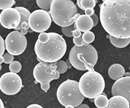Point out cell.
Returning <instances> with one entry per match:
<instances>
[{
  "instance_id": "1",
  "label": "cell",
  "mask_w": 130,
  "mask_h": 108,
  "mask_svg": "<svg viewBox=\"0 0 130 108\" xmlns=\"http://www.w3.org/2000/svg\"><path fill=\"white\" fill-rule=\"evenodd\" d=\"M100 20L111 36L130 39V0H106L100 5Z\"/></svg>"
},
{
  "instance_id": "2",
  "label": "cell",
  "mask_w": 130,
  "mask_h": 108,
  "mask_svg": "<svg viewBox=\"0 0 130 108\" xmlns=\"http://www.w3.org/2000/svg\"><path fill=\"white\" fill-rule=\"evenodd\" d=\"M49 39L45 42L37 40L34 52L40 61L54 63L62 59L67 50V45L64 38L57 33H48Z\"/></svg>"
},
{
  "instance_id": "3",
  "label": "cell",
  "mask_w": 130,
  "mask_h": 108,
  "mask_svg": "<svg viewBox=\"0 0 130 108\" xmlns=\"http://www.w3.org/2000/svg\"><path fill=\"white\" fill-rule=\"evenodd\" d=\"M48 13L53 21L61 28L74 25L80 15L71 0H53Z\"/></svg>"
},
{
  "instance_id": "4",
  "label": "cell",
  "mask_w": 130,
  "mask_h": 108,
  "mask_svg": "<svg viewBox=\"0 0 130 108\" xmlns=\"http://www.w3.org/2000/svg\"><path fill=\"white\" fill-rule=\"evenodd\" d=\"M98 59V51L91 45H85L81 47L74 45L71 49L69 56L71 67L82 71L94 70Z\"/></svg>"
},
{
  "instance_id": "5",
  "label": "cell",
  "mask_w": 130,
  "mask_h": 108,
  "mask_svg": "<svg viewBox=\"0 0 130 108\" xmlns=\"http://www.w3.org/2000/svg\"><path fill=\"white\" fill-rule=\"evenodd\" d=\"M78 83L82 95L90 99L103 93L105 89V80L103 76L94 70H88L85 73Z\"/></svg>"
},
{
  "instance_id": "6",
  "label": "cell",
  "mask_w": 130,
  "mask_h": 108,
  "mask_svg": "<svg viewBox=\"0 0 130 108\" xmlns=\"http://www.w3.org/2000/svg\"><path fill=\"white\" fill-rule=\"evenodd\" d=\"M57 98L64 107L72 105L77 107L82 104L85 97L80 91L78 81L67 79L59 86L57 90Z\"/></svg>"
},
{
  "instance_id": "7",
  "label": "cell",
  "mask_w": 130,
  "mask_h": 108,
  "mask_svg": "<svg viewBox=\"0 0 130 108\" xmlns=\"http://www.w3.org/2000/svg\"><path fill=\"white\" fill-rule=\"evenodd\" d=\"M33 76L36 80V83L41 84L50 83L51 81L60 78V73L57 70L54 63H47L40 61L34 68Z\"/></svg>"
},
{
  "instance_id": "8",
  "label": "cell",
  "mask_w": 130,
  "mask_h": 108,
  "mask_svg": "<svg viewBox=\"0 0 130 108\" xmlns=\"http://www.w3.org/2000/svg\"><path fill=\"white\" fill-rule=\"evenodd\" d=\"M5 45L8 53L13 56H20L26 49L28 41L25 36L22 34L20 31L14 30L6 36Z\"/></svg>"
},
{
  "instance_id": "9",
  "label": "cell",
  "mask_w": 130,
  "mask_h": 108,
  "mask_svg": "<svg viewBox=\"0 0 130 108\" xmlns=\"http://www.w3.org/2000/svg\"><path fill=\"white\" fill-rule=\"evenodd\" d=\"M22 87V80L17 73L8 72L0 77V90L7 96L16 95Z\"/></svg>"
},
{
  "instance_id": "10",
  "label": "cell",
  "mask_w": 130,
  "mask_h": 108,
  "mask_svg": "<svg viewBox=\"0 0 130 108\" xmlns=\"http://www.w3.org/2000/svg\"><path fill=\"white\" fill-rule=\"evenodd\" d=\"M51 17L47 10H36L30 13L28 24L33 31L40 33L48 30L51 25Z\"/></svg>"
},
{
  "instance_id": "11",
  "label": "cell",
  "mask_w": 130,
  "mask_h": 108,
  "mask_svg": "<svg viewBox=\"0 0 130 108\" xmlns=\"http://www.w3.org/2000/svg\"><path fill=\"white\" fill-rule=\"evenodd\" d=\"M20 22V13L16 8H8L0 13V24L6 29H15Z\"/></svg>"
},
{
  "instance_id": "12",
  "label": "cell",
  "mask_w": 130,
  "mask_h": 108,
  "mask_svg": "<svg viewBox=\"0 0 130 108\" xmlns=\"http://www.w3.org/2000/svg\"><path fill=\"white\" fill-rule=\"evenodd\" d=\"M112 96H121L126 98L130 104V76H123L113 84Z\"/></svg>"
},
{
  "instance_id": "13",
  "label": "cell",
  "mask_w": 130,
  "mask_h": 108,
  "mask_svg": "<svg viewBox=\"0 0 130 108\" xmlns=\"http://www.w3.org/2000/svg\"><path fill=\"white\" fill-rule=\"evenodd\" d=\"M20 13V22L19 25L15 28V30H21V33L25 35L28 33V30L30 28L28 24V19L30 15V13L27 8L24 7H17L15 8Z\"/></svg>"
},
{
  "instance_id": "14",
  "label": "cell",
  "mask_w": 130,
  "mask_h": 108,
  "mask_svg": "<svg viewBox=\"0 0 130 108\" xmlns=\"http://www.w3.org/2000/svg\"><path fill=\"white\" fill-rule=\"evenodd\" d=\"M74 26L76 29L79 30L81 32H87L91 30L93 26V21L91 16H89L86 14L79 15L74 22Z\"/></svg>"
},
{
  "instance_id": "15",
  "label": "cell",
  "mask_w": 130,
  "mask_h": 108,
  "mask_svg": "<svg viewBox=\"0 0 130 108\" xmlns=\"http://www.w3.org/2000/svg\"><path fill=\"white\" fill-rule=\"evenodd\" d=\"M106 108H130L129 101L121 96H113L109 99Z\"/></svg>"
},
{
  "instance_id": "16",
  "label": "cell",
  "mask_w": 130,
  "mask_h": 108,
  "mask_svg": "<svg viewBox=\"0 0 130 108\" xmlns=\"http://www.w3.org/2000/svg\"><path fill=\"white\" fill-rule=\"evenodd\" d=\"M108 74L111 79L116 81L124 76L126 74V71L123 66L120 64H113L109 68Z\"/></svg>"
},
{
  "instance_id": "17",
  "label": "cell",
  "mask_w": 130,
  "mask_h": 108,
  "mask_svg": "<svg viewBox=\"0 0 130 108\" xmlns=\"http://www.w3.org/2000/svg\"><path fill=\"white\" fill-rule=\"evenodd\" d=\"M110 40L111 44L115 46V48H123L128 46L130 43V39H119V38H115L111 36H107Z\"/></svg>"
},
{
  "instance_id": "18",
  "label": "cell",
  "mask_w": 130,
  "mask_h": 108,
  "mask_svg": "<svg viewBox=\"0 0 130 108\" xmlns=\"http://www.w3.org/2000/svg\"><path fill=\"white\" fill-rule=\"evenodd\" d=\"M94 102L98 108H106L109 103V98H107L106 94L101 93L94 98Z\"/></svg>"
},
{
  "instance_id": "19",
  "label": "cell",
  "mask_w": 130,
  "mask_h": 108,
  "mask_svg": "<svg viewBox=\"0 0 130 108\" xmlns=\"http://www.w3.org/2000/svg\"><path fill=\"white\" fill-rule=\"evenodd\" d=\"M96 5V0H80L78 7L81 10L94 8Z\"/></svg>"
},
{
  "instance_id": "20",
  "label": "cell",
  "mask_w": 130,
  "mask_h": 108,
  "mask_svg": "<svg viewBox=\"0 0 130 108\" xmlns=\"http://www.w3.org/2000/svg\"><path fill=\"white\" fill-rule=\"evenodd\" d=\"M82 38L86 45H90L91 43H92L95 39V35L93 32L89 30V31L85 32L82 35Z\"/></svg>"
},
{
  "instance_id": "21",
  "label": "cell",
  "mask_w": 130,
  "mask_h": 108,
  "mask_svg": "<svg viewBox=\"0 0 130 108\" xmlns=\"http://www.w3.org/2000/svg\"><path fill=\"white\" fill-rule=\"evenodd\" d=\"M55 64H56L57 70L60 73V74L65 73L67 71L68 68H69L68 64L66 61H62V60H59V61H56Z\"/></svg>"
},
{
  "instance_id": "22",
  "label": "cell",
  "mask_w": 130,
  "mask_h": 108,
  "mask_svg": "<svg viewBox=\"0 0 130 108\" xmlns=\"http://www.w3.org/2000/svg\"><path fill=\"white\" fill-rule=\"evenodd\" d=\"M36 2L38 7H40L42 10H48L50 9L53 0H36Z\"/></svg>"
},
{
  "instance_id": "23",
  "label": "cell",
  "mask_w": 130,
  "mask_h": 108,
  "mask_svg": "<svg viewBox=\"0 0 130 108\" xmlns=\"http://www.w3.org/2000/svg\"><path fill=\"white\" fill-rule=\"evenodd\" d=\"M9 70L12 73H18L22 70V64L18 61H13L10 63V65H9Z\"/></svg>"
},
{
  "instance_id": "24",
  "label": "cell",
  "mask_w": 130,
  "mask_h": 108,
  "mask_svg": "<svg viewBox=\"0 0 130 108\" xmlns=\"http://www.w3.org/2000/svg\"><path fill=\"white\" fill-rule=\"evenodd\" d=\"M15 5V0H0V10L10 8Z\"/></svg>"
},
{
  "instance_id": "25",
  "label": "cell",
  "mask_w": 130,
  "mask_h": 108,
  "mask_svg": "<svg viewBox=\"0 0 130 108\" xmlns=\"http://www.w3.org/2000/svg\"><path fill=\"white\" fill-rule=\"evenodd\" d=\"M75 29H76V28H75L74 25H72L70 26H68V27L62 28V32L67 37H73L72 33H73V30Z\"/></svg>"
},
{
  "instance_id": "26",
  "label": "cell",
  "mask_w": 130,
  "mask_h": 108,
  "mask_svg": "<svg viewBox=\"0 0 130 108\" xmlns=\"http://www.w3.org/2000/svg\"><path fill=\"white\" fill-rule=\"evenodd\" d=\"M2 56L4 58V63H5V64H10L14 60V56L11 55L8 53H4L2 55Z\"/></svg>"
},
{
  "instance_id": "27",
  "label": "cell",
  "mask_w": 130,
  "mask_h": 108,
  "mask_svg": "<svg viewBox=\"0 0 130 108\" xmlns=\"http://www.w3.org/2000/svg\"><path fill=\"white\" fill-rule=\"evenodd\" d=\"M73 43L77 47H81V46H83L86 45L83 40L82 36H80L79 38H73Z\"/></svg>"
},
{
  "instance_id": "28",
  "label": "cell",
  "mask_w": 130,
  "mask_h": 108,
  "mask_svg": "<svg viewBox=\"0 0 130 108\" xmlns=\"http://www.w3.org/2000/svg\"><path fill=\"white\" fill-rule=\"evenodd\" d=\"M5 50V41L3 38L0 36V56H2Z\"/></svg>"
},
{
  "instance_id": "29",
  "label": "cell",
  "mask_w": 130,
  "mask_h": 108,
  "mask_svg": "<svg viewBox=\"0 0 130 108\" xmlns=\"http://www.w3.org/2000/svg\"><path fill=\"white\" fill-rule=\"evenodd\" d=\"M91 19L93 21V26L95 27V26L98 24V22H99L98 16L95 13H94V14L91 16Z\"/></svg>"
},
{
  "instance_id": "30",
  "label": "cell",
  "mask_w": 130,
  "mask_h": 108,
  "mask_svg": "<svg viewBox=\"0 0 130 108\" xmlns=\"http://www.w3.org/2000/svg\"><path fill=\"white\" fill-rule=\"evenodd\" d=\"M72 36H73V38H79L80 36H82L81 31L77 29L74 30L73 33H72Z\"/></svg>"
},
{
  "instance_id": "31",
  "label": "cell",
  "mask_w": 130,
  "mask_h": 108,
  "mask_svg": "<svg viewBox=\"0 0 130 108\" xmlns=\"http://www.w3.org/2000/svg\"><path fill=\"white\" fill-rule=\"evenodd\" d=\"M41 89L44 92H48V90L50 88V83H45V84H40Z\"/></svg>"
},
{
  "instance_id": "32",
  "label": "cell",
  "mask_w": 130,
  "mask_h": 108,
  "mask_svg": "<svg viewBox=\"0 0 130 108\" xmlns=\"http://www.w3.org/2000/svg\"><path fill=\"white\" fill-rule=\"evenodd\" d=\"M85 11V14L89 16H91L94 13V8H89V9H86V10H84Z\"/></svg>"
},
{
  "instance_id": "33",
  "label": "cell",
  "mask_w": 130,
  "mask_h": 108,
  "mask_svg": "<svg viewBox=\"0 0 130 108\" xmlns=\"http://www.w3.org/2000/svg\"><path fill=\"white\" fill-rule=\"evenodd\" d=\"M26 108H43L41 105L37 104H30L28 105Z\"/></svg>"
},
{
  "instance_id": "34",
  "label": "cell",
  "mask_w": 130,
  "mask_h": 108,
  "mask_svg": "<svg viewBox=\"0 0 130 108\" xmlns=\"http://www.w3.org/2000/svg\"><path fill=\"white\" fill-rule=\"evenodd\" d=\"M76 108H90L89 107V105L86 104H81L79 106H77Z\"/></svg>"
},
{
  "instance_id": "35",
  "label": "cell",
  "mask_w": 130,
  "mask_h": 108,
  "mask_svg": "<svg viewBox=\"0 0 130 108\" xmlns=\"http://www.w3.org/2000/svg\"><path fill=\"white\" fill-rule=\"evenodd\" d=\"M0 108H5V106H4V103L2 101V100L0 98Z\"/></svg>"
},
{
  "instance_id": "36",
  "label": "cell",
  "mask_w": 130,
  "mask_h": 108,
  "mask_svg": "<svg viewBox=\"0 0 130 108\" xmlns=\"http://www.w3.org/2000/svg\"><path fill=\"white\" fill-rule=\"evenodd\" d=\"M4 62V58L2 56H0V64H2V63Z\"/></svg>"
},
{
  "instance_id": "37",
  "label": "cell",
  "mask_w": 130,
  "mask_h": 108,
  "mask_svg": "<svg viewBox=\"0 0 130 108\" xmlns=\"http://www.w3.org/2000/svg\"><path fill=\"white\" fill-rule=\"evenodd\" d=\"M65 108H74V106H72V105H67V106H66Z\"/></svg>"
},
{
  "instance_id": "38",
  "label": "cell",
  "mask_w": 130,
  "mask_h": 108,
  "mask_svg": "<svg viewBox=\"0 0 130 108\" xmlns=\"http://www.w3.org/2000/svg\"><path fill=\"white\" fill-rule=\"evenodd\" d=\"M80 0H77V6L79 5V4H80Z\"/></svg>"
},
{
  "instance_id": "39",
  "label": "cell",
  "mask_w": 130,
  "mask_h": 108,
  "mask_svg": "<svg viewBox=\"0 0 130 108\" xmlns=\"http://www.w3.org/2000/svg\"><path fill=\"white\" fill-rule=\"evenodd\" d=\"M1 70H2V64H0V71H1Z\"/></svg>"
},
{
  "instance_id": "40",
  "label": "cell",
  "mask_w": 130,
  "mask_h": 108,
  "mask_svg": "<svg viewBox=\"0 0 130 108\" xmlns=\"http://www.w3.org/2000/svg\"><path fill=\"white\" fill-rule=\"evenodd\" d=\"M102 1H103V2H104V1H106V0H102Z\"/></svg>"
}]
</instances>
